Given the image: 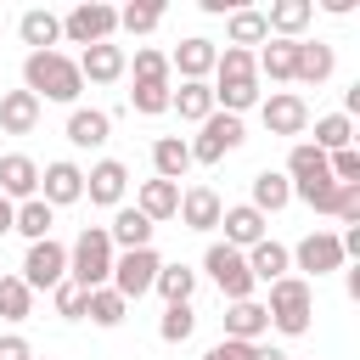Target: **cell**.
<instances>
[{
	"mask_svg": "<svg viewBox=\"0 0 360 360\" xmlns=\"http://www.w3.org/2000/svg\"><path fill=\"white\" fill-rule=\"evenodd\" d=\"M22 90H28L34 101H62V107H73L79 90H84V79H79V62H73V56H62V51H28V56H22Z\"/></svg>",
	"mask_w": 360,
	"mask_h": 360,
	"instance_id": "1",
	"label": "cell"
},
{
	"mask_svg": "<svg viewBox=\"0 0 360 360\" xmlns=\"http://www.w3.org/2000/svg\"><path fill=\"white\" fill-rule=\"evenodd\" d=\"M112 242H107V225H84L79 236H73V248H68V281L73 287H84V292H96V287H107L112 281Z\"/></svg>",
	"mask_w": 360,
	"mask_h": 360,
	"instance_id": "2",
	"label": "cell"
},
{
	"mask_svg": "<svg viewBox=\"0 0 360 360\" xmlns=\"http://www.w3.org/2000/svg\"><path fill=\"white\" fill-rule=\"evenodd\" d=\"M264 315H270V326H276L281 338H304L309 321H315V287H309L304 276H281V281H270V304H264Z\"/></svg>",
	"mask_w": 360,
	"mask_h": 360,
	"instance_id": "3",
	"label": "cell"
},
{
	"mask_svg": "<svg viewBox=\"0 0 360 360\" xmlns=\"http://www.w3.org/2000/svg\"><path fill=\"white\" fill-rule=\"evenodd\" d=\"M118 34V11L112 6H101V0H79L68 17H62V39H73V45H107Z\"/></svg>",
	"mask_w": 360,
	"mask_h": 360,
	"instance_id": "4",
	"label": "cell"
},
{
	"mask_svg": "<svg viewBox=\"0 0 360 360\" xmlns=\"http://www.w3.org/2000/svg\"><path fill=\"white\" fill-rule=\"evenodd\" d=\"M242 141H248L242 118H231V112H208V118L197 124V141H186V146H191V163H219V158L236 152Z\"/></svg>",
	"mask_w": 360,
	"mask_h": 360,
	"instance_id": "5",
	"label": "cell"
},
{
	"mask_svg": "<svg viewBox=\"0 0 360 360\" xmlns=\"http://www.w3.org/2000/svg\"><path fill=\"white\" fill-rule=\"evenodd\" d=\"M158 270H163L158 248H135V253H118V259H112V281H107V287H112L124 304H135L141 292H152Z\"/></svg>",
	"mask_w": 360,
	"mask_h": 360,
	"instance_id": "6",
	"label": "cell"
},
{
	"mask_svg": "<svg viewBox=\"0 0 360 360\" xmlns=\"http://www.w3.org/2000/svg\"><path fill=\"white\" fill-rule=\"evenodd\" d=\"M202 270L214 276V287L225 292V304H242V298H253V276H248V259L236 253V248H225V242H214L208 253H202Z\"/></svg>",
	"mask_w": 360,
	"mask_h": 360,
	"instance_id": "7",
	"label": "cell"
},
{
	"mask_svg": "<svg viewBox=\"0 0 360 360\" xmlns=\"http://www.w3.org/2000/svg\"><path fill=\"white\" fill-rule=\"evenodd\" d=\"M292 253V270H304V281H321L332 270H343V248H338V231H309Z\"/></svg>",
	"mask_w": 360,
	"mask_h": 360,
	"instance_id": "8",
	"label": "cell"
},
{
	"mask_svg": "<svg viewBox=\"0 0 360 360\" xmlns=\"http://www.w3.org/2000/svg\"><path fill=\"white\" fill-rule=\"evenodd\" d=\"M22 281H28V292H39V287H62V281H68V248H62L56 236L28 242V253H22Z\"/></svg>",
	"mask_w": 360,
	"mask_h": 360,
	"instance_id": "9",
	"label": "cell"
},
{
	"mask_svg": "<svg viewBox=\"0 0 360 360\" xmlns=\"http://www.w3.org/2000/svg\"><path fill=\"white\" fill-rule=\"evenodd\" d=\"M259 118H264L270 135H304V129H309V101L292 96V90H270V96L259 101Z\"/></svg>",
	"mask_w": 360,
	"mask_h": 360,
	"instance_id": "10",
	"label": "cell"
},
{
	"mask_svg": "<svg viewBox=\"0 0 360 360\" xmlns=\"http://www.w3.org/2000/svg\"><path fill=\"white\" fill-rule=\"evenodd\" d=\"M214 56H219V45H214V39H202V34H191V39H180V45H174L169 73H180V84H208Z\"/></svg>",
	"mask_w": 360,
	"mask_h": 360,
	"instance_id": "11",
	"label": "cell"
},
{
	"mask_svg": "<svg viewBox=\"0 0 360 360\" xmlns=\"http://www.w3.org/2000/svg\"><path fill=\"white\" fill-rule=\"evenodd\" d=\"M79 197H84V169H79V163L56 158V163H45V169H39V202L68 208V202H79Z\"/></svg>",
	"mask_w": 360,
	"mask_h": 360,
	"instance_id": "12",
	"label": "cell"
},
{
	"mask_svg": "<svg viewBox=\"0 0 360 360\" xmlns=\"http://www.w3.org/2000/svg\"><path fill=\"white\" fill-rule=\"evenodd\" d=\"M124 186H129V169H124L118 158H101V163H90V174H84V197H90L96 208H124Z\"/></svg>",
	"mask_w": 360,
	"mask_h": 360,
	"instance_id": "13",
	"label": "cell"
},
{
	"mask_svg": "<svg viewBox=\"0 0 360 360\" xmlns=\"http://www.w3.org/2000/svg\"><path fill=\"white\" fill-rule=\"evenodd\" d=\"M0 197H6V202L39 197V163H34L28 152H6V158H0Z\"/></svg>",
	"mask_w": 360,
	"mask_h": 360,
	"instance_id": "14",
	"label": "cell"
},
{
	"mask_svg": "<svg viewBox=\"0 0 360 360\" xmlns=\"http://www.w3.org/2000/svg\"><path fill=\"white\" fill-rule=\"evenodd\" d=\"M219 214H225V202H219L214 186H191V191H180V214H174V219H180L186 231H214Z\"/></svg>",
	"mask_w": 360,
	"mask_h": 360,
	"instance_id": "15",
	"label": "cell"
},
{
	"mask_svg": "<svg viewBox=\"0 0 360 360\" xmlns=\"http://www.w3.org/2000/svg\"><path fill=\"white\" fill-rule=\"evenodd\" d=\"M309 22H315V0H270V11H264L270 39H298Z\"/></svg>",
	"mask_w": 360,
	"mask_h": 360,
	"instance_id": "16",
	"label": "cell"
},
{
	"mask_svg": "<svg viewBox=\"0 0 360 360\" xmlns=\"http://www.w3.org/2000/svg\"><path fill=\"white\" fill-rule=\"evenodd\" d=\"M124 68H129V56H124V45H90V51H79V79H90V84H112V79H124Z\"/></svg>",
	"mask_w": 360,
	"mask_h": 360,
	"instance_id": "17",
	"label": "cell"
},
{
	"mask_svg": "<svg viewBox=\"0 0 360 360\" xmlns=\"http://www.w3.org/2000/svg\"><path fill=\"white\" fill-rule=\"evenodd\" d=\"M338 68V51L326 39H298V56H292V79L298 84H326Z\"/></svg>",
	"mask_w": 360,
	"mask_h": 360,
	"instance_id": "18",
	"label": "cell"
},
{
	"mask_svg": "<svg viewBox=\"0 0 360 360\" xmlns=\"http://www.w3.org/2000/svg\"><path fill=\"white\" fill-rule=\"evenodd\" d=\"M152 231L158 225L141 208H118L112 225H107V242H112V253H135V248H152Z\"/></svg>",
	"mask_w": 360,
	"mask_h": 360,
	"instance_id": "19",
	"label": "cell"
},
{
	"mask_svg": "<svg viewBox=\"0 0 360 360\" xmlns=\"http://www.w3.org/2000/svg\"><path fill=\"white\" fill-rule=\"evenodd\" d=\"M107 135H112V112H101V107H73V112H68V141H73L79 152L107 146Z\"/></svg>",
	"mask_w": 360,
	"mask_h": 360,
	"instance_id": "20",
	"label": "cell"
},
{
	"mask_svg": "<svg viewBox=\"0 0 360 360\" xmlns=\"http://www.w3.org/2000/svg\"><path fill=\"white\" fill-rule=\"evenodd\" d=\"M219 225H225V248H236V253H248L253 242H264V214H259V208H248V202L225 208V214H219Z\"/></svg>",
	"mask_w": 360,
	"mask_h": 360,
	"instance_id": "21",
	"label": "cell"
},
{
	"mask_svg": "<svg viewBox=\"0 0 360 360\" xmlns=\"http://www.w3.org/2000/svg\"><path fill=\"white\" fill-rule=\"evenodd\" d=\"M242 259H248V276H253V281H264V287H270V281H281V276L292 270V253H287V248H281L276 236L253 242V248H248Z\"/></svg>",
	"mask_w": 360,
	"mask_h": 360,
	"instance_id": "22",
	"label": "cell"
},
{
	"mask_svg": "<svg viewBox=\"0 0 360 360\" xmlns=\"http://www.w3.org/2000/svg\"><path fill=\"white\" fill-rule=\"evenodd\" d=\"M17 34H22L28 51H56V39H62V17L45 11V6H28V11L17 17Z\"/></svg>",
	"mask_w": 360,
	"mask_h": 360,
	"instance_id": "23",
	"label": "cell"
},
{
	"mask_svg": "<svg viewBox=\"0 0 360 360\" xmlns=\"http://www.w3.org/2000/svg\"><path fill=\"white\" fill-rule=\"evenodd\" d=\"M135 208H141L152 225H158V219H174V214H180V186L152 174V180H141V191H135Z\"/></svg>",
	"mask_w": 360,
	"mask_h": 360,
	"instance_id": "24",
	"label": "cell"
},
{
	"mask_svg": "<svg viewBox=\"0 0 360 360\" xmlns=\"http://www.w3.org/2000/svg\"><path fill=\"white\" fill-rule=\"evenodd\" d=\"M264 332H270V315H264L259 298H242V304L225 309V338H236V343H259Z\"/></svg>",
	"mask_w": 360,
	"mask_h": 360,
	"instance_id": "25",
	"label": "cell"
},
{
	"mask_svg": "<svg viewBox=\"0 0 360 360\" xmlns=\"http://www.w3.org/2000/svg\"><path fill=\"white\" fill-rule=\"evenodd\" d=\"M34 124H39V101L28 90H6L0 96V129L6 135H34Z\"/></svg>",
	"mask_w": 360,
	"mask_h": 360,
	"instance_id": "26",
	"label": "cell"
},
{
	"mask_svg": "<svg viewBox=\"0 0 360 360\" xmlns=\"http://www.w3.org/2000/svg\"><path fill=\"white\" fill-rule=\"evenodd\" d=\"M287 202H292V180L276 174V169H259V174H253V202H248V208H259V214L270 219V214H281Z\"/></svg>",
	"mask_w": 360,
	"mask_h": 360,
	"instance_id": "27",
	"label": "cell"
},
{
	"mask_svg": "<svg viewBox=\"0 0 360 360\" xmlns=\"http://www.w3.org/2000/svg\"><path fill=\"white\" fill-rule=\"evenodd\" d=\"M152 169H158V180H174L180 186V174L191 169V146L180 135H158L152 141Z\"/></svg>",
	"mask_w": 360,
	"mask_h": 360,
	"instance_id": "28",
	"label": "cell"
},
{
	"mask_svg": "<svg viewBox=\"0 0 360 360\" xmlns=\"http://www.w3.org/2000/svg\"><path fill=\"white\" fill-rule=\"evenodd\" d=\"M225 39H231L236 51H253V45H264V39H270V28H264V11H253V6H236V11H231V22H225Z\"/></svg>",
	"mask_w": 360,
	"mask_h": 360,
	"instance_id": "29",
	"label": "cell"
},
{
	"mask_svg": "<svg viewBox=\"0 0 360 360\" xmlns=\"http://www.w3.org/2000/svg\"><path fill=\"white\" fill-rule=\"evenodd\" d=\"M292 56H298V39H270L264 51H253V68H259L264 79L287 84V79H292Z\"/></svg>",
	"mask_w": 360,
	"mask_h": 360,
	"instance_id": "30",
	"label": "cell"
},
{
	"mask_svg": "<svg viewBox=\"0 0 360 360\" xmlns=\"http://www.w3.org/2000/svg\"><path fill=\"white\" fill-rule=\"evenodd\" d=\"M51 225H56V208H51V202H39V197L17 202V219H11V231H22L28 242H45V236H51Z\"/></svg>",
	"mask_w": 360,
	"mask_h": 360,
	"instance_id": "31",
	"label": "cell"
},
{
	"mask_svg": "<svg viewBox=\"0 0 360 360\" xmlns=\"http://www.w3.org/2000/svg\"><path fill=\"white\" fill-rule=\"evenodd\" d=\"M315 152H343V146H354V124L343 118V112H326V118H315V141H309Z\"/></svg>",
	"mask_w": 360,
	"mask_h": 360,
	"instance_id": "32",
	"label": "cell"
},
{
	"mask_svg": "<svg viewBox=\"0 0 360 360\" xmlns=\"http://www.w3.org/2000/svg\"><path fill=\"white\" fill-rule=\"evenodd\" d=\"M152 292H163V304H191V292H197V270H186V264H163L158 281H152Z\"/></svg>",
	"mask_w": 360,
	"mask_h": 360,
	"instance_id": "33",
	"label": "cell"
},
{
	"mask_svg": "<svg viewBox=\"0 0 360 360\" xmlns=\"http://www.w3.org/2000/svg\"><path fill=\"white\" fill-rule=\"evenodd\" d=\"M169 96H174V84H169V79H135L129 107H135V112H146V118H158V112H169Z\"/></svg>",
	"mask_w": 360,
	"mask_h": 360,
	"instance_id": "34",
	"label": "cell"
},
{
	"mask_svg": "<svg viewBox=\"0 0 360 360\" xmlns=\"http://www.w3.org/2000/svg\"><path fill=\"white\" fill-rule=\"evenodd\" d=\"M169 107H174L186 124H202V118L214 112V90H208V84H180V90L169 96Z\"/></svg>",
	"mask_w": 360,
	"mask_h": 360,
	"instance_id": "35",
	"label": "cell"
},
{
	"mask_svg": "<svg viewBox=\"0 0 360 360\" xmlns=\"http://www.w3.org/2000/svg\"><path fill=\"white\" fill-rule=\"evenodd\" d=\"M321 174H326V152H315L309 141H292V152H287V180L304 186V180H321Z\"/></svg>",
	"mask_w": 360,
	"mask_h": 360,
	"instance_id": "36",
	"label": "cell"
},
{
	"mask_svg": "<svg viewBox=\"0 0 360 360\" xmlns=\"http://www.w3.org/2000/svg\"><path fill=\"white\" fill-rule=\"evenodd\" d=\"M84 315H90L96 326H118V321L129 315V304H124V298H118L112 287H96V292L84 298Z\"/></svg>",
	"mask_w": 360,
	"mask_h": 360,
	"instance_id": "37",
	"label": "cell"
},
{
	"mask_svg": "<svg viewBox=\"0 0 360 360\" xmlns=\"http://www.w3.org/2000/svg\"><path fill=\"white\" fill-rule=\"evenodd\" d=\"M28 309H34L28 281H22V276H0V315H6V321H28Z\"/></svg>",
	"mask_w": 360,
	"mask_h": 360,
	"instance_id": "38",
	"label": "cell"
},
{
	"mask_svg": "<svg viewBox=\"0 0 360 360\" xmlns=\"http://www.w3.org/2000/svg\"><path fill=\"white\" fill-rule=\"evenodd\" d=\"M191 332H197V309H191V304H169L163 321H158V338H163V343H186Z\"/></svg>",
	"mask_w": 360,
	"mask_h": 360,
	"instance_id": "39",
	"label": "cell"
},
{
	"mask_svg": "<svg viewBox=\"0 0 360 360\" xmlns=\"http://www.w3.org/2000/svg\"><path fill=\"white\" fill-rule=\"evenodd\" d=\"M292 197H298V202H309L315 214H332V208H338V180H332V174L304 180V186H292Z\"/></svg>",
	"mask_w": 360,
	"mask_h": 360,
	"instance_id": "40",
	"label": "cell"
},
{
	"mask_svg": "<svg viewBox=\"0 0 360 360\" xmlns=\"http://www.w3.org/2000/svg\"><path fill=\"white\" fill-rule=\"evenodd\" d=\"M158 22H163V6H158V0H141V6H124V11H118V28H124V34H152Z\"/></svg>",
	"mask_w": 360,
	"mask_h": 360,
	"instance_id": "41",
	"label": "cell"
},
{
	"mask_svg": "<svg viewBox=\"0 0 360 360\" xmlns=\"http://www.w3.org/2000/svg\"><path fill=\"white\" fill-rule=\"evenodd\" d=\"M214 79H259V68H253V51H236V45H225V51L214 56Z\"/></svg>",
	"mask_w": 360,
	"mask_h": 360,
	"instance_id": "42",
	"label": "cell"
},
{
	"mask_svg": "<svg viewBox=\"0 0 360 360\" xmlns=\"http://www.w3.org/2000/svg\"><path fill=\"white\" fill-rule=\"evenodd\" d=\"M51 292H56V315H62V321H84V298H90L84 287L62 281V287H51Z\"/></svg>",
	"mask_w": 360,
	"mask_h": 360,
	"instance_id": "43",
	"label": "cell"
},
{
	"mask_svg": "<svg viewBox=\"0 0 360 360\" xmlns=\"http://www.w3.org/2000/svg\"><path fill=\"white\" fill-rule=\"evenodd\" d=\"M135 79H169V56L152 51V45H141L135 51Z\"/></svg>",
	"mask_w": 360,
	"mask_h": 360,
	"instance_id": "44",
	"label": "cell"
},
{
	"mask_svg": "<svg viewBox=\"0 0 360 360\" xmlns=\"http://www.w3.org/2000/svg\"><path fill=\"white\" fill-rule=\"evenodd\" d=\"M343 225H360V186H338V208H332Z\"/></svg>",
	"mask_w": 360,
	"mask_h": 360,
	"instance_id": "45",
	"label": "cell"
},
{
	"mask_svg": "<svg viewBox=\"0 0 360 360\" xmlns=\"http://www.w3.org/2000/svg\"><path fill=\"white\" fill-rule=\"evenodd\" d=\"M248 349H253V343H236V338H219V343H214V349H208L202 360H248Z\"/></svg>",
	"mask_w": 360,
	"mask_h": 360,
	"instance_id": "46",
	"label": "cell"
},
{
	"mask_svg": "<svg viewBox=\"0 0 360 360\" xmlns=\"http://www.w3.org/2000/svg\"><path fill=\"white\" fill-rule=\"evenodd\" d=\"M0 360H34V349H28V338H17V332H6V338H0Z\"/></svg>",
	"mask_w": 360,
	"mask_h": 360,
	"instance_id": "47",
	"label": "cell"
},
{
	"mask_svg": "<svg viewBox=\"0 0 360 360\" xmlns=\"http://www.w3.org/2000/svg\"><path fill=\"white\" fill-rule=\"evenodd\" d=\"M248 360H287V354H281V349H270V343H253V349H248Z\"/></svg>",
	"mask_w": 360,
	"mask_h": 360,
	"instance_id": "48",
	"label": "cell"
},
{
	"mask_svg": "<svg viewBox=\"0 0 360 360\" xmlns=\"http://www.w3.org/2000/svg\"><path fill=\"white\" fill-rule=\"evenodd\" d=\"M321 11H332V17H349V11H354V0H321Z\"/></svg>",
	"mask_w": 360,
	"mask_h": 360,
	"instance_id": "49",
	"label": "cell"
},
{
	"mask_svg": "<svg viewBox=\"0 0 360 360\" xmlns=\"http://www.w3.org/2000/svg\"><path fill=\"white\" fill-rule=\"evenodd\" d=\"M11 219H17V202H6V197H0V236L11 231Z\"/></svg>",
	"mask_w": 360,
	"mask_h": 360,
	"instance_id": "50",
	"label": "cell"
},
{
	"mask_svg": "<svg viewBox=\"0 0 360 360\" xmlns=\"http://www.w3.org/2000/svg\"><path fill=\"white\" fill-rule=\"evenodd\" d=\"M34 360H39V354H34ZM45 360H51V354H45Z\"/></svg>",
	"mask_w": 360,
	"mask_h": 360,
	"instance_id": "51",
	"label": "cell"
}]
</instances>
